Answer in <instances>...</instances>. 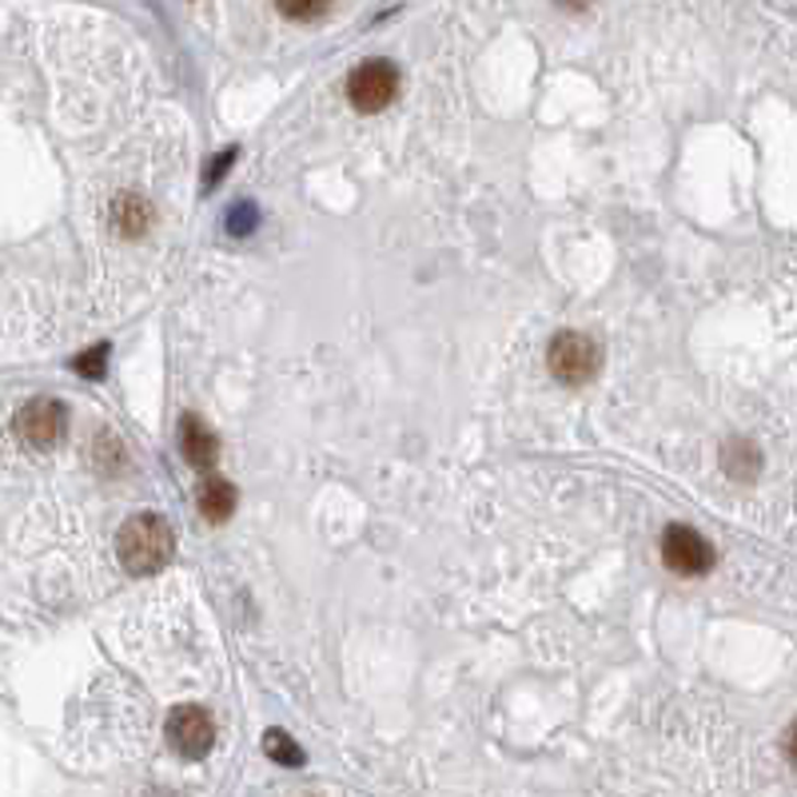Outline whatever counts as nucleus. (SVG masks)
<instances>
[{
  "label": "nucleus",
  "mask_w": 797,
  "mask_h": 797,
  "mask_svg": "<svg viewBox=\"0 0 797 797\" xmlns=\"http://www.w3.org/2000/svg\"><path fill=\"white\" fill-rule=\"evenodd\" d=\"M721 463H726V470H730L733 479H754L758 467H762V455L745 439H730L726 451H721Z\"/></svg>",
  "instance_id": "9d476101"
},
{
  "label": "nucleus",
  "mask_w": 797,
  "mask_h": 797,
  "mask_svg": "<svg viewBox=\"0 0 797 797\" xmlns=\"http://www.w3.org/2000/svg\"><path fill=\"white\" fill-rule=\"evenodd\" d=\"M328 4H280V16H287V21H323L328 16Z\"/></svg>",
  "instance_id": "ddd939ff"
},
{
  "label": "nucleus",
  "mask_w": 797,
  "mask_h": 797,
  "mask_svg": "<svg viewBox=\"0 0 797 797\" xmlns=\"http://www.w3.org/2000/svg\"><path fill=\"white\" fill-rule=\"evenodd\" d=\"M152 204L144 196H136V192H124V196H116V204H112V228L121 231L124 240H136V236H144V231L152 228Z\"/></svg>",
  "instance_id": "6e6552de"
},
{
  "label": "nucleus",
  "mask_w": 797,
  "mask_h": 797,
  "mask_svg": "<svg viewBox=\"0 0 797 797\" xmlns=\"http://www.w3.org/2000/svg\"><path fill=\"white\" fill-rule=\"evenodd\" d=\"M231 511H236V487L228 479H219V475H204V482H200V514L208 523H228Z\"/></svg>",
  "instance_id": "1a4fd4ad"
},
{
  "label": "nucleus",
  "mask_w": 797,
  "mask_h": 797,
  "mask_svg": "<svg viewBox=\"0 0 797 797\" xmlns=\"http://www.w3.org/2000/svg\"><path fill=\"white\" fill-rule=\"evenodd\" d=\"M16 439H21L24 447H36V451H48L60 443L68 426V411L60 399H29V403L16 411Z\"/></svg>",
  "instance_id": "7ed1b4c3"
},
{
  "label": "nucleus",
  "mask_w": 797,
  "mask_h": 797,
  "mask_svg": "<svg viewBox=\"0 0 797 797\" xmlns=\"http://www.w3.org/2000/svg\"><path fill=\"white\" fill-rule=\"evenodd\" d=\"M168 742L187 762L208 758L212 745H216V726H212L208 710H200V706H175L172 718H168Z\"/></svg>",
  "instance_id": "423d86ee"
},
{
  "label": "nucleus",
  "mask_w": 797,
  "mask_h": 797,
  "mask_svg": "<svg viewBox=\"0 0 797 797\" xmlns=\"http://www.w3.org/2000/svg\"><path fill=\"white\" fill-rule=\"evenodd\" d=\"M72 367H77L84 379H100V375H104V367H109V348H104V343H100V348H88L84 355H77V360H72Z\"/></svg>",
  "instance_id": "f8f14e48"
},
{
  "label": "nucleus",
  "mask_w": 797,
  "mask_h": 797,
  "mask_svg": "<svg viewBox=\"0 0 797 797\" xmlns=\"http://www.w3.org/2000/svg\"><path fill=\"white\" fill-rule=\"evenodd\" d=\"M662 562L674 570L678 579H698V574H706L714 567V550L694 526L674 523L662 535Z\"/></svg>",
  "instance_id": "20e7f679"
},
{
  "label": "nucleus",
  "mask_w": 797,
  "mask_h": 797,
  "mask_svg": "<svg viewBox=\"0 0 797 797\" xmlns=\"http://www.w3.org/2000/svg\"><path fill=\"white\" fill-rule=\"evenodd\" d=\"M546 367L555 379H562L567 387L590 383L602 367V348L582 331H558L546 348Z\"/></svg>",
  "instance_id": "f03ea898"
},
{
  "label": "nucleus",
  "mask_w": 797,
  "mask_h": 797,
  "mask_svg": "<svg viewBox=\"0 0 797 797\" xmlns=\"http://www.w3.org/2000/svg\"><path fill=\"white\" fill-rule=\"evenodd\" d=\"M399 92V72L387 60H363L360 68H351L348 77V96L360 112H383Z\"/></svg>",
  "instance_id": "39448f33"
},
{
  "label": "nucleus",
  "mask_w": 797,
  "mask_h": 797,
  "mask_svg": "<svg viewBox=\"0 0 797 797\" xmlns=\"http://www.w3.org/2000/svg\"><path fill=\"white\" fill-rule=\"evenodd\" d=\"M231 160H236V152H219L216 168H212V172H208V184H216V175L224 172V168H231Z\"/></svg>",
  "instance_id": "4468645a"
},
{
  "label": "nucleus",
  "mask_w": 797,
  "mask_h": 797,
  "mask_svg": "<svg viewBox=\"0 0 797 797\" xmlns=\"http://www.w3.org/2000/svg\"><path fill=\"white\" fill-rule=\"evenodd\" d=\"M172 550H175L172 526L160 514H132L128 523L121 526V538H116V555H121V567L128 574H156V570H164Z\"/></svg>",
  "instance_id": "f257e3e1"
},
{
  "label": "nucleus",
  "mask_w": 797,
  "mask_h": 797,
  "mask_svg": "<svg viewBox=\"0 0 797 797\" xmlns=\"http://www.w3.org/2000/svg\"><path fill=\"white\" fill-rule=\"evenodd\" d=\"M180 447H184V459L196 470H212L219 459V439L196 415H184V423H180Z\"/></svg>",
  "instance_id": "0eeeda50"
},
{
  "label": "nucleus",
  "mask_w": 797,
  "mask_h": 797,
  "mask_svg": "<svg viewBox=\"0 0 797 797\" xmlns=\"http://www.w3.org/2000/svg\"><path fill=\"white\" fill-rule=\"evenodd\" d=\"M263 754L272 758V762H280V765H304V750H299L284 730L263 733Z\"/></svg>",
  "instance_id": "9b49d317"
}]
</instances>
